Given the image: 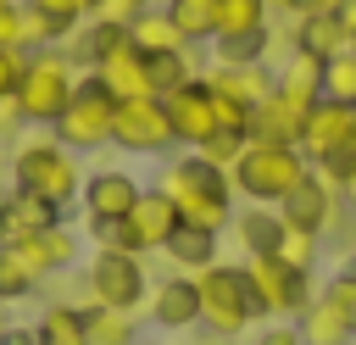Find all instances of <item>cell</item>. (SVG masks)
Returning <instances> with one entry per match:
<instances>
[{"instance_id": "1", "label": "cell", "mask_w": 356, "mask_h": 345, "mask_svg": "<svg viewBox=\"0 0 356 345\" xmlns=\"http://www.w3.org/2000/svg\"><path fill=\"white\" fill-rule=\"evenodd\" d=\"M156 189L178 206V223H189V228L222 234V223H234V178H228V167L206 161L200 150L161 156Z\"/></svg>"}, {"instance_id": "9", "label": "cell", "mask_w": 356, "mask_h": 345, "mask_svg": "<svg viewBox=\"0 0 356 345\" xmlns=\"http://www.w3.org/2000/svg\"><path fill=\"white\" fill-rule=\"evenodd\" d=\"M111 145L128 150V156H172L178 139H172V122H167V100L161 95H134V100H117V122H111Z\"/></svg>"}, {"instance_id": "38", "label": "cell", "mask_w": 356, "mask_h": 345, "mask_svg": "<svg viewBox=\"0 0 356 345\" xmlns=\"http://www.w3.org/2000/svg\"><path fill=\"white\" fill-rule=\"evenodd\" d=\"M22 134H28V117H22L17 95H0V145H17Z\"/></svg>"}, {"instance_id": "17", "label": "cell", "mask_w": 356, "mask_h": 345, "mask_svg": "<svg viewBox=\"0 0 356 345\" xmlns=\"http://www.w3.org/2000/svg\"><path fill=\"white\" fill-rule=\"evenodd\" d=\"M273 95H284L289 106L312 111V106L323 100V56L289 50V61H278V72H273Z\"/></svg>"}, {"instance_id": "24", "label": "cell", "mask_w": 356, "mask_h": 345, "mask_svg": "<svg viewBox=\"0 0 356 345\" xmlns=\"http://www.w3.org/2000/svg\"><path fill=\"white\" fill-rule=\"evenodd\" d=\"M128 39H134L145 56L189 50V45H184V33H178V22L167 17V6H145V11H134V17H128Z\"/></svg>"}, {"instance_id": "16", "label": "cell", "mask_w": 356, "mask_h": 345, "mask_svg": "<svg viewBox=\"0 0 356 345\" xmlns=\"http://www.w3.org/2000/svg\"><path fill=\"white\" fill-rule=\"evenodd\" d=\"M95 78L117 95V100H134V95H156L150 89V67H145V50L128 39V45H117L111 56H100L95 61Z\"/></svg>"}, {"instance_id": "47", "label": "cell", "mask_w": 356, "mask_h": 345, "mask_svg": "<svg viewBox=\"0 0 356 345\" xmlns=\"http://www.w3.org/2000/svg\"><path fill=\"white\" fill-rule=\"evenodd\" d=\"M350 250H356V239H350Z\"/></svg>"}, {"instance_id": "45", "label": "cell", "mask_w": 356, "mask_h": 345, "mask_svg": "<svg viewBox=\"0 0 356 345\" xmlns=\"http://www.w3.org/2000/svg\"><path fill=\"white\" fill-rule=\"evenodd\" d=\"M6 334H11V323H6V306H0V345H6Z\"/></svg>"}, {"instance_id": "39", "label": "cell", "mask_w": 356, "mask_h": 345, "mask_svg": "<svg viewBox=\"0 0 356 345\" xmlns=\"http://www.w3.org/2000/svg\"><path fill=\"white\" fill-rule=\"evenodd\" d=\"M250 345H300V328L295 323H284V317H273L267 328H256V339Z\"/></svg>"}, {"instance_id": "20", "label": "cell", "mask_w": 356, "mask_h": 345, "mask_svg": "<svg viewBox=\"0 0 356 345\" xmlns=\"http://www.w3.org/2000/svg\"><path fill=\"white\" fill-rule=\"evenodd\" d=\"M300 134H306V111L289 106L284 95H267L250 117V139H273V145H295L300 150Z\"/></svg>"}, {"instance_id": "40", "label": "cell", "mask_w": 356, "mask_h": 345, "mask_svg": "<svg viewBox=\"0 0 356 345\" xmlns=\"http://www.w3.org/2000/svg\"><path fill=\"white\" fill-rule=\"evenodd\" d=\"M22 61H28V50H6V45H0V95H17Z\"/></svg>"}, {"instance_id": "11", "label": "cell", "mask_w": 356, "mask_h": 345, "mask_svg": "<svg viewBox=\"0 0 356 345\" xmlns=\"http://www.w3.org/2000/svg\"><path fill=\"white\" fill-rule=\"evenodd\" d=\"M167 100V122H172V139L184 145V150H200L211 134H217V95H211V83L195 72L189 83H178L172 95H161Z\"/></svg>"}, {"instance_id": "44", "label": "cell", "mask_w": 356, "mask_h": 345, "mask_svg": "<svg viewBox=\"0 0 356 345\" xmlns=\"http://www.w3.org/2000/svg\"><path fill=\"white\" fill-rule=\"evenodd\" d=\"M339 6H345V0H306L300 11H339ZM300 11H295V17H300Z\"/></svg>"}, {"instance_id": "10", "label": "cell", "mask_w": 356, "mask_h": 345, "mask_svg": "<svg viewBox=\"0 0 356 345\" xmlns=\"http://www.w3.org/2000/svg\"><path fill=\"white\" fill-rule=\"evenodd\" d=\"M345 200H339V189H328L317 172H306L284 200H278V217H284V228H300V234H317V239H328L339 223H345Z\"/></svg>"}, {"instance_id": "7", "label": "cell", "mask_w": 356, "mask_h": 345, "mask_svg": "<svg viewBox=\"0 0 356 345\" xmlns=\"http://www.w3.org/2000/svg\"><path fill=\"white\" fill-rule=\"evenodd\" d=\"M111 122H117V95L95 72H78V89H72L67 111L50 122V134L78 156V150H106L111 145Z\"/></svg>"}, {"instance_id": "15", "label": "cell", "mask_w": 356, "mask_h": 345, "mask_svg": "<svg viewBox=\"0 0 356 345\" xmlns=\"http://www.w3.org/2000/svg\"><path fill=\"white\" fill-rule=\"evenodd\" d=\"M61 217H67L61 206H50L28 189H11V195H0V245H22V239H33L39 228H50Z\"/></svg>"}, {"instance_id": "26", "label": "cell", "mask_w": 356, "mask_h": 345, "mask_svg": "<svg viewBox=\"0 0 356 345\" xmlns=\"http://www.w3.org/2000/svg\"><path fill=\"white\" fill-rule=\"evenodd\" d=\"M267 22H273L267 0H217V39H256L267 33Z\"/></svg>"}, {"instance_id": "22", "label": "cell", "mask_w": 356, "mask_h": 345, "mask_svg": "<svg viewBox=\"0 0 356 345\" xmlns=\"http://www.w3.org/2000/svg\"><path fill=\"white\" fill-rule=\"evenodd\" d=\"M206 83L211 89H222V95H234V100H245V106H261L267 95H273V72H267V61H245V67H211L206 72Z\"/></svg>"}, {"instance_id": "30", "label": "cell", "mask_w": 356, "mask_h": 345, "mask_svg": "<svg viewBox=\"0 0 356 345\" xmlns=\"http://www.w3.org/2000/svg\"><path fill=\"white\" fill-rule=\"evenodd\" d=\"M39 273H33V262L17 250V245H0V306H17V300H28V295H39Z\"/></svg>"}, {"instance_id": "43", "label": "cell", "mask_w": 356, "mask_h": 345, "mask_svg": "<svg viewBox=\"0 0 356 345\" xmlns=\"http://www.w3.org/2000/svg\"><path fill=\"white\" fill-rule=\"evenodd\" d=\"M339 200H345V206H350V211H356V172H350V178H345V184H339Z\"/></svg>"}, {"instance_id": "35", "label": "cell", "mask_w": 356, "mask_h": 345, "mask_svg": "<svg viewBox=\"0 0 356 345\" xmlns=\"http://www.w3.org/2000/svg\"><path fill=\"white\" fill-rule=\"evenodd\" d=\"M28 11H39V17H50V22H61L67 33L78 28V22H89V6L83 0H22Z\"/></svg>"}, {"instance_id": "42", "label": "cell", "mask_w": 356, "mask_h": 345, "mask_svg": "<svg viewBox=\"0 0 356 345\" xmlns=\"http://www.w3.org/2000/svg\"><path fill=\"white\" fill-rule=\"evenodd\" d=\"M339 22H345V33L356 39V0H345V6H339Z\"/></svg>"}, {"instance_id": "33", "label": "cell", "mask_w": 356, "mask_h": 345, "mask_svg": "<svg viewBox=\"0 0 356 345\" xmlns=\"http://www.w3.org/2000/svg\"><path fill=\"white\" fill-rule=\"evenodd\" d=\"M278 256H284L289 267L312 273V267H317V256H323V239H317V234H300V228H289V234L278 239Z\"/></svg>"}, {"instance_id": "37", "label": "cell", "mask_w": 356, "mask_h": 345, "mask_svg": "<svg viewBox=\"0 0 356 345\" xmlns=\"http://www.w3.org/2000/svg\"><path fill=\"white\" fill-rule=\"evenodd\" d=\"M0 45H6V50H28V28H22V0H0Z\"/></svg>"}, {"instance_id": "29", "label": "cell", "mask_w": 356, "mask_h": 345, "mask_svg": "<svg viewBox=\"0 0 356 345\" xmlns=\"http://www.w3.org/2000/svg\"><path fill=\"white\" fill-rule=\"evenodd\" d=\"M161 6L178 22L184 45H211L217 39V0H161Z\"/></svg>"}, {"instance_id": "19", "label": "cell", "mask_w": 356, "mask_h": 345, "mask_svg": "<svg viewBox=\"0 0 356 345\" xmlns=\"http://www.w3.org/2000/svg\"><path fill=\"white\" fill-rule=\"evenodd\" d=\"M356 39L345 33V22H339V11H300L295 17V50H312V56H339V50H350Z\"/></svg>"}, {"instance_id": "8", "label": "cell", "mask_w": 356, "mask_h": 345, "mask_svg": "<svg viewBox=\"0 0 356 345\" xmlns=\"http://www.w3.org/2000/svg\"><path fill=\"white\" fill-rule=\"evenodd\" d=\"M145 300H150L145 256H134V250H95V256H89V273H83V306L139 312Z\"/></svg>"}, {"instance_id": "34", "label": "cell", "mask_w": 356, "mask_h": 345, "mask_svg": "<svg viewBox=\"0 0 356 345\" xmlns=\"http://www.w3.org/2000/svg\"><path fill=\"white\" fill-rule=\"evenodd\" d=\"M323 295H328V300L345 312V323L356 328V262H345V267H339V273L323 284Z\"/></svg>"}, {"instance_id": "3", "label": "cell", "mask_w": 356, "mask_h": 345, "mask_svg": "<svg viewBox=\"0 0 356 345\" xmlns=\"http://www.w3.org/2000/svg\"><path fill=\"white\" fill-rule=\"evenodd\" d=\"M306 172H312V161H306L295 145H273V139H250V145L239 150V161L228 167L234 195H245V200H256V206H278Z\"/></svg>"}, {"instance_id": "18", "label": "cell", "mask_w": 356, "mask_h": 345, "mask_svg": "<svg viewBox=\"0 0 356 345\" xmlns=\"http://www.w3.org/2000/svg\"><path fill=\"white\" fill-rule=\"evenodd\" d=\"M17 250L33 262L39 278H56V273H67V267L78 262V234H72L67 223H50V228H39L33 239H22Z\"/></svg>"}, {"instance_id": "23", "label": "cell", "mask_w": 356, "mask_h": 345, "mask_svg": "<svg viewBox=\"0 0 356 345\" xmlns=\"http://www.w3.org/2000/svg\"><path fill=\"white\" fill-rule=\"evenodd\" d=\"M234 234H239L245 256H261V250H278V239H284L289 228H284L278 206H256V200H245V211H234Z\"/></svg>"}, {"instance_id": "5", "label": "cell", "mask_w": 356, "mask_h": 345, "mask_svg": "<svg viewBox=\"0 0 356 345\" xmlns=\"http://www.w3.org/2000/svg\"><path fill=\"white\" fill-rule=\"evenodd\" d=\"M239 267H245V284H250V306H256V317H261V323H273V317L295 323V317L312 306V295H317V289H312V273L289 267L278 250L245 256Z\"/></svg>"}, {"instance_id": "13", "label": "cell", "mask_w": 356, "mask_h": 345, "mask_svg": "<svg viewBox=\"0 0 356 345\" xmlns=\"http://www.w3.org/2000/svg\"><path fill=\"white\" fill-rule=\"evenodd\" d=\"M134 200H139V184L122 167H95L83 178V195H78V206L89 211V223H117V217L134 211Z\"/></svg>"}, {"instance_id": "28", "label": "cell", "mask_w": 356, "mask_h": 345, "mask_svg": "<svg viewBox=\"0 0 356 345\" xmlns=\"http://www.w3.org/2000/svg\"><path fill=\"white\" fill-rule=\"evenodd\" d=\"M139 312H117V306H83V334L89 345H134L139 339Z\"/></svg>"}, {"instance_id": "41", "label": "cell", "mask_w": 356, "mask_h": 345, "mask_svg": "<svg viewBox=\"0 0 356 345\" xmlns=\"http://www.w3.org/2000/svg\"><path fill=\"white\" fill-rule=\"evenodd\" d=\"M145 6H161V0H106L95 17H117V22H128L134 11H145Z\"/></svg>"}, {"instance_id": "14", "label": "cell", "mask_w": 356, "mask_h": 345, "mask_svg": "<svg viewBox=\"0 0 356 345\" xmlns=\"http://www.w3.org/2000/svg\"><path fill=\"white\" fill-rule=\"evenodd\" d=\"M150 317H156V328H167V334L195 328V323H200V289H195V273H178V267H172V278L150 284Z\"/></svg>"}, {"instance_id": "36", "label": "cell", "mask_w": 356, "mask_h": 345, "mask_svg": "<svg viewBox=\"0 0 356 345\" xmlns=\"http://www.w3.org/2000/svg\"><path fill=\"white\" fill-rule=\"evenodd\" d=\"M245 145H250V134H228V128H217V134L200 145V156H206V161H217V167H234Z\"/></svg>"}, {"instance_id": "4", "label": "cell", "mask_w": 356, "mask_h": 345, "mask_svg": "<svg viewBox=\"0 0 356 345\" xmlns=\"http://www.w3.org/2000/svg\"><path fill=\"white\" fill-rule=\"evenodd\" d=\"M72 89H78V67H72V56H67L61 45L28 50L22 78H17V106H22L28 128H50V122L67 111Z\"/></svg>"}, {"instance_id": "27", "label": "cell", "mask_w": 356, "mask_h": 345, "mask_svg": "<svg viewBox=\"0 0 356 345\" xmlns=\"http://www.w3.org/2000/svg\"><path fill=\"white\" fill-rule=\"evenodd\" d=\"M167 256H172L178 273H200V267L217 262V234H211V228H189V223H178V234L167 239Z\"/></svg>"}, {"instance_id": "12", "label": "cell", "mask_w": 356, "mask_h": 345, "mask_svg": "<svg viewBox=\"0 0 356 345\" xmlns=\"http://www.w3.org/2000/svg\"><path fill=\"white\" fill-rule=\"evenodd\" d=\"M345 145H356V106H334V100H317L306 111V134H300V156L312 167H323L328 156H339Z\"/></svg>"}, {"instance_id": "25", "label": "cell", "mask_w": 356, "mask_h": 345, "mask_svg": "<svg viewBox=\"0 0 356 345\" xmlns=\"http://www.w3.org/2000/svg\"><path fill=\"white\" fill-rule=\"evenodd\" d=\"M33 345H89L83 334V306L78 300H50L33 323Z\"/></svg>"}, {"instance_id": "6", "label": "cell", "mask_w": 356, "mask_h": 345, "mask_svg": "<svg viewBox=\"0 0 356 345\" xmlns=\"http://www.w3.org/2000/svg\"><path fill=\"white\" fill-rule=\"evenodd\" d=\"M195 289H200V323L217 334V339H234L256 323V306H250V284H245V267L239 262H211L195 273Z\"/></svg>"}, {"instance_id": "31", "label": "cell", "mask_w": 356, "mask_h": 345, "mask_svg": "<svg viewBox=\"0 0 356 345\" xmlns=\"http://www.w3.org/2000/svg\"><path fill=\"white\" fill-rule=\"evenodd\" d=\"M323 100H334V106H356V45L323 61Z\"/></svg>"}, {"instance_id": "21", "label": "cell", "mask_w": 356, "mask_h": 345, "mask_svg": "<svg viewBox=\"0 0 356 345\" xmlns=\"http://www.w3.org/2000/svg\"><path fill=\"white\" fill-rule=\"evenodd\" d=\"M295 328H300V345H350L356 339V328L345 323V312L328 295H312V306L295 317Z\"/></svg>"}, {"instance_id": "32", "label": "cell", "mask_w": 356, "mask_h": 345, "mask_svg": "<svg viewBox=\"0 0 356 345\" xmlns=\"http://www.w3.org/2000/svg\"><path fill=\"white\" fill-rule=\"evenodd\" d=\"M145 67H150V89H156V95H172L178 83H189V78H195L189 50H161V56H145Z\"/></svg>"}, {"instance_id": "46", "label": "cell", "mask_w": 356, "mask_h": 345, "mask_svg": "<svg viewBox=\"0 0 356 345\" xmlns=\"http://www.w3.org/2000/svg\"><path fill=\"white\" fill-rule=\"evenodd\" d=\"M83 6H89V17H95V11H100V6H106V0H83Z\"/></svg>"}, {"instance_id": "2", "label": "cell", "mask_w": 356, "mask_h": 345, "mask_svg": "<svg viewBox=\"0 0 356 345\" xmlns=\"http://www.w3.org/2000/svg\"><path fill=\"white\" fill-rule=\"evenodd\" d=\"M11 189H28V195L72 211L78 195H83V167L50 128L44 134H22L11 145Z\"/></svg>"}]
</instances>
